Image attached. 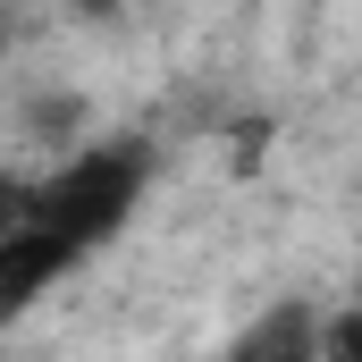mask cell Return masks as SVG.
Returning a JSON list of instances; mask_svg holds the SVG:
<instances>
[{"instance_id":"obj_1","label":"cell","mask_w":362,"mask_h":362,"mask_svg":"<svg viewBox=\"0 0 362 362\" xmlns=\"http://www.w3.org/2000/svg\"><path fill=\"white\" fill-rule=\"evenodd\" d=\"M144 185H152V160H144V144H85L76 160H59L51 177H34L0 219H34V228H51V236H68L76 253H101L127 219H135V202H144Z\"/></svg>"},{"instance_id":"obj_2","label":"cell","mask_w":362,"mask_h":362,"mask_svg":"<svg viewBox=\"0 0 362 362\" xmlns=\"http://www.w3.org/2000/svg\"><path fill=\"white\" fill-rule=\"evenodd\" d=\"M76 270H85V253L68 236H51L34 219H0V329H17L59 278H76Z\"/></svg>"},{"instance_id":"obj_3","label":"cell","mask_w":362,"mask_h":362,"mask_svg":"<svg viewBox=\"0 0 362 362\" xmlns=\"http://www.w3.org/2000/svg\"><path fill=\"white\" fill-rule=\"evenodd\" d=\"M0 68H8V25H0Z\"/></svg>"}]
</instances>
